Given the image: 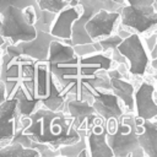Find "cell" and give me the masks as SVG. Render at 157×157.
I'll use <instances>...</instances> for the list:
<instances>
[{"label":"cell","mask_w":157,"mask_h":157,"mask_svg":"<svg viewBox=\"0 0 157 157\" xmlns=\"http://www.w3.org/2000/svg\"><path fill=\"white\" fill-rule=\"evenodd\" d=\"M0 156H18V157H39V152L33 147H25L20 142H9L0 147Z\"/></svg>","instance_id":"cell-18"},{"label":"cell","mask_w":157,"mask_h":157,"mask_svg":"<svg viewBox=\"0 0 157 157\" xmlns=\"http://www.w3.org/2000/svg\"><path fill=\"white\" fill-rule=\"evenodd\" d=\"M69 97H71V94H69L61 87H59L52 76L50 81H49V91H48L47 96L40 99L39 104L43 108L55 110V112L65 110V104H66V101Z\"/></svg>","instance_id":"cell-17"},{"label":"cell","mask_w":157,"mask_h":157,"mask_svg":"<svg viewBox=\"0 0 157 157\" xmlns=\"http://www.w3.org/2000/svg\"><path fill=\"white\" fill-rule=\"evenodd\" d=\"M117 50L128 61V72L134 77H145L150 71V56L137 33H130L118 44Z\"/></svg>","instance_id":"cell-5"},{"label":"cell","mask_w":157,"mask_h":157,"mask_svg":"<svg viewBox=\"0 0 157 157\" xmlns=\"http://www.w3.org/2000/svg\"><path fill=\"white\" fill-rule=\"evenodd\" d=\"M65 112L74 119L76 129H83L86 119L96 113L90 101L75 98L74 96L67 98L65 104Z\"/></svg>","instance_id":"cell-16"},{"label":"cell","mask_w":157,"mask_h":157,"mask_svg":"<svg viewBox=\"0 0 157 157\" xmlns=\"http://www.w3.org/2000/svg\"><path fill=\"white\" fill-rule=\"evenodd\" d=\"M5 99H7V94H6V87L5 83L0 80V103H2Z\"/></svg>","instance_id":"cell-26"},{"label":"cell","mask_w":157,"mask_h":157,"mask_svg":"<svg viewBox=\"0 0 157 157\" xmlns=\"http://www.w3.org/2000/svg\"><path fill=\"white\" fill-rule=\"evenodd\" d=\"M81 6L67 5L56 12L55 18L50 26L49 33L58 39H70L71 37V27L74 21L80 16Z\"/></svg>","instance_id":"cell-14"},{"label":"cell","mask_w":157,"mask_h":157,"mask_svg":"<svg viewBox=\"0 0 157 157\" xmlns=\"http://www.w3.org/2000/svg\"><path fill=\"white\" fill-rule=\"evenodd\" d=\"M112 1H114V2H117V4H119V5H124V4H125L124 0H112Z\"/></svg>","instance_id":"cell-29"},{"label":"cell","mask_w":157,"mask_h":157,"mask_svg":"<svg viewBox=\"0 0 157 157\" xmlns=\"http://www.w3.org/2000/svg\"><path fill=\"white\" fill-rule=\"evenodd\" d=\"M77 157H90V151H88V148H87V147L82 148V150L77 153Z\"/></svg>","instance_id":"cell-27"},{"label":"cell","mask_w":157,"mask_h":157,"mask_svg":"<svg viewBox=\"0 0 157 157\" xmlns=\"http://www.w3.org/2000/svg\"><path fill=\"white\" fill-rule=\"evenodd\" d=\"M2 52H4V45L0 47V67H1V56H2Z\"/></svg>","instance_id":"cell-30"},{"label":"cell","mask_w":157,"mask_h":157,"mask_svg":"<svg viewBox=\"0 0 157 157\" xmlns=\"http://www.w3.org/2000/svg\"><path fill=\"white\" fill-rule=\"evenodd\" d=\"M81 99L90 101L96 114H98L104 121L113 118H120L126 113L120 101L110 90L83 86L81 88Z\"/></svg>","instance_id":"cell-6"},{"label":"cell","mask_w":157,"mask_h":157,"mask_svg":"<svg viewBox=\"0 0 157 157\" xmlns=\"http://www.w3.org/2000/svg\"><path fill=\"white\" fill-rule=\"evenodd\" d=\"M20 117L16 97L7 98L0 103V147L9 144L13 137L18 128Z\"/></svg>","instance_id":"cell-11"},{"label":"cell","mask_w":157,"mask_h":157,"mask_svg":"<svg viewBox=\"0 0 157 157\" xmlns=\"http://www.w3.org/2000/svg\"><path fill=\"white\" fill-rule=\"evenodd\" d=\"M18 125L32 141L52 150L78 141L85 131V128L76 129L74 119L65 110L55 112L43 107H38L28 117H20Z\"/></svg>","instance_id":"cell-1"},{"label":"cell","mask_w":157,"mask_h":157,"mask_svg":"<svg viewBox=\"0 0 157 157\" xmlns=\"http://www.w3.org/2000/svg\"><path fill=\"white\" fill-rule=\"evenodd\" d=\"M147 78L142 80L134 92V114L142 119L157 117L155 74L147 72Z\"/></svg>","instance_id":"cell-9"},{"label":"cell","mask_w":157,"mask_h":157,"mask_svg":"<svg viewBox=\"0 0 157 157\" xmlns=\"http://www.w3.org/2000/svg\"><path fill=\"white\" fill-rule=\"evenodd\" d=\"M150 59H157V33L156 31L141 36Z\"/></svg>","instance_id":"cell-22"},{"label":"cell","mask_w":157,"mask_h":157,"mask_svg":"<svg viewBox=\"0 0 157 157\" xmlns=\"http://www.w3.org/2000/svg\"><path fill=\"white\" fill-rule=\"evenodd\" d=\"M85 128L86 144L90 151V157H114L107 142L105 121L94 113L86 119Z\"/></svg>","instance_id":"cell-8"},{"label":"cell","mask_w":157,"mask_h":157,"mask_svg":"<svg viewBox=\"0 0 157 157\" xmlns=\"http://www.w3.org/2000/svg\"><path fill=\"white\" fill-rule=\"evenodd\" d=\"M49 32L37 29L36 37L31 40L18 42L16 47L20 49L23 56H27L34 61H45L49 53V44L54 39Z\"/></svg>","instance_id":"cell-13"},{"label":"cell","mask_w":157,"mask_h":157,"mask_svg":"<svg viewBox=\"0 0 157 157\" xmlns=\"http://www.w3.org/2000/svg\"><path fill=\"white\" fill-rule=\"evenodd\" d=\"M7 6H16L18 9H25L27 6H33L36 10V15L38 16L40 12V7L37 4V0H0V13L2 12L4 9H6Z\"/></svg>","instance_id":"cell-20"},{"label":"cell","mask_w":157,"mask_h":157,"mask_svg":"<svg viewBox=\"0 0 157 157\" xmlns=\"http://www.w3.org/2000/svg\"><path fill=\"white\" fill-rule=\"evenodd\" d=\"M119 20V11H108L105 9H101L85 23V31L92 42H96L115 33Z\"/></svg>","instance_id":"cell-10"},{"label":"cell","mask_w":157,"mask_h":157,"mask_svg":"<svg viewBox=\"0 0 157 157\" xmlns=\"http://www.w3.org/2000/svg\"><path fill=\"white\" fill-rule=\"evenodd\" d=\"M109 77L110 91L117 96V98L123 104L126 113H134V92L135 86L115 67H112L107 71Z\"/></svg>","instance_id":"cell-12"},{"label":"cell","mask_w":157,"mask_h":157,"mask_svg":"<svg viewBox=\"0 0 157 157\" xmlns=\"http://www.w3.org/2000/svg\"><path fill=\"white\" fill-rule=\"evenodd\" d=\"M78 5L81 6L80 16L74 21L71 27V44H82V43H92V39L85 31V23L101 9H105L108 11H119V4L112 0H78Z\"/></svg>","instance_id":"cell-7"},{"label":"cell","mask_w":157,"mask_h":157,"mask_svg":"<svg viewBox=\"0 0 157 157\" xmlns=\"http://www.w3.org/2000/svg\"><path fill=\"white\" fill-rule=\"evenodd\" d=\"M31 147L36 148V150L39 152V156H43V157L60 156V155H59V150H52L49 146H47V145H44V144H40V142L32 141V142H31Z\"/></svg>","instance_id":"cell-24"},{"label":"cell","mask_w":157,"mask_h":157,"mask_svg":"<svg viewBox=\"0 0 157 157\" xmlns=\"http://www.w3.org/2000/svg\"><path fill=\"white\" fill-rule=\"evenodd\" d=\"M37 29L31 25L22 9L16 6H7L1 12L0 36L10 44L31 40L36 37Z\"/></svg>","instance_id":"cell-4"},{"label":"cell","mask_w":157,"mask_h":157,"mask_svg":"<svg viewBox=\"0 0 157 157\" xmlns=\"http://www.w3.org/2000/svg\"><path fill=\"white\" fill-rule=\"evenodd\" d=\"M124 1L128 5H134V6H147L157 2V0H124Z\"/></svg>","instance_id":"cell-25"},{"label":"cell","mask_w":157,"mask_h":157,"mask_svg":"<svg viewBox=\"0 0 157 157\" xmlns=\"http://www.w3.org/2000/svg\"><path fill=\"white\" fill-rule=\"evenodd\" d=\"M119 25L131 33L140 36L156 31L157 27V2L147 6H134L124 4L119 9Z\"/></svg>","instance_id":"cell-3"},{"label":"cell","mask_w":157,"mask_h":157,"mask_svg":"<svg viewBox=\"0 0 157 157\" xmlns=\"http://www.w3.org/2000/svg\"><path fill=\"white\" fill-rule=\"evenodd\" d=\"M55 12H52V11H48V10H40L39 15L37 16L36 18V22H34V27L36 29H40V31H44V32H49L50 29V26L55 18Z\"/></svg>","instance_id":"cell-19"},{"label":"cell","mask_w":157,"mask_h":157,"mask_svg":"<svg viewBox=\"0 0 157 157\" xmlns=\"http://www.w3.org/2000/svg\"><path fill=\"white\" fill-rule=\"evenodd\" d=\"M134 113H124L120 118L105 121L107 142L115 157L145 156L137 142Z\"/></svg>","instance_id":"cell-2"},{"label":"cell","mask_w":157,"mask_h":157,"mask_svg":"<svg viewBox=\"0 0 157 157\" xmlns=\"http://www.w3.org/2000/svg\"><path fill=\"white\" fill-rule=\"evenodd\" d=\"M70 0H37V4L40 9L48 10L52 12H59L61 9L67 6Z\"/></svg>","instance_id":"cell-23"},{"label":"cell","mask_w":157,"mask_h":157,"mask_svg":"<svg viewBox=\"0 0 157 157\" xmlns=\"http://www.w3.org/2000/svg\"><path fill=\"white\" fill-rule=\"evenodd\" d=\"M142 130L137 134V142L145 156L157 157V117L144 119L141 123Z\"/></svg>","instance_id":"cell-15"},{"label":"cell","mask_w":157,"mask_h":157,"mask_svg":"<svg viewBox=\"0 0 157 157\" xmlns=\"http://www.w3.org/2000/svg\"><path fill=\"white\" fill-rule=\"evenodd\" d=\"M0 28H1V13H0ZM5 42H6V40L0 36V47H2V45L5 44Z\"/></svg>","instance_id":"cell-28"},{"label":"cell","mask_w":157,"mask_h":157,"mask_svg":"<svg viewBox=\"0 0 157 157\" xmlns=\"http://www.w3.org/2000/svg\"><path fill=\"white\" fill-rule=\"evenodd\" d=\"M121 40H123V38L118 33H113V34H110V36H108L105 38H102L99 40H96V42H98V44L101 45L102 53L110 54L112 50H114Z\"/></svg>","instance_id":"cell-21"}]
</instances>
